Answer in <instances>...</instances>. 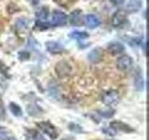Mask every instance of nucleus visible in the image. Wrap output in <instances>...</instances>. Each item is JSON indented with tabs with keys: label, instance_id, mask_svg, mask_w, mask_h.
<instances>
[{
	"label": "nucleus",
	"instance_id": "f257e3e1",
	"mask_svg": "<svg viewBox=\"0 0 149 140\" xmlns=\"http://www.w3.org/2000/svg\"><path fill=\"white\" fill-rule=\"evenodd\" d=\"M101 99L104 104L106 106H116L118 105V103L119 102L120 96H119V92L116 90H109L106 91L102 94Z\"/></svg>",
	"mask_w": 149,
	"mask_h": 140
},
{
	"label": "nucleus",
	"instance_id": "f03ea898",
	"mask_svg": "<svg viewBox=\"0 0 149 140\" xmlns=\"http://www.w3.org/2000/svg\"><path fill=\"white\" fill-rule=\"evenodd\" d=\"M49 26L57 27V26H63L67 23V16L63 11L60 9H54L51 16V21L49 22Z\"/></svg>",
	"mask_w": 149,
	"mask_h": 140
},
{
	"label": "nucleus",
	"instance_id": "7ed1b4c3",
	"mask_svg": "<svg viewBox=\"0 0 149 140\" xmlns=\"http://www.w3.org/2000/svg\"><path fill=\"white\" fill-rule=\"evenodd\" d=\"M55 72L60 78H67L69 75L72 73V66L67 61L62 60L56 64Z\"/></svg>",
	"mask_w": 149,
	"mask_h": 140
},
{
	"label": "nucleus",
	"instance_id": "20e7f679",
	"mask_svg": "<svg viewBox=\"0 0 149 140\" xmlns=\"http://www.w3.org/2000/svg\"><path fill=\"white\" fill-rule=\"evenodd\" d=\"M133 65V61L132 57L129 55H123L119 57L116 61V66L120 70V71H129V70L132 69Z\"/></svg>",
	"mask_w": 149,
	"mask_h": 140
},
{
	"label": "nucleus",
	"instance_id": "39448f33",
	"mask_svg": "<svg viewBox=\"0 0 149 140\" xmlns=\"http://www.w3.org/2000/svg\"><path fill=\"white\" fill-rule=\"evenodd\" d=\"M126 21H127V12L124 9H118L112 16L111 23L114 27H119L124 24Z\"/></svg>",
	"mask_w": 149,
	"mask_h": 140
},
{
	"label": "nucleus",
	"instance_id": "423d86ee",
	"mask_svg": "<svg viewBox=\"0 0 149 140\" xmlns=\"http://www.w3.org/2000/svg\"><path fill=\"white\" fill-rule=\"evenodd\" d=\"M37 125H38V127L43 131L46 134H48L50 138L55 139L57 137V135H58L57 131H56L55 127L52 124H50L49 123H47V121H41V123H37Z\"/></svg>",
	"mask_w": 149,
	"mask_h": 140
},
{
	"label": "nucleus",
	"instance_id": "0eeeda50",
	"mask_svg": "<svg viewBox=\"0 0 149 140\" xmlns=\"http://www.w3.org/2000/svg\"><path fill=\"white\" fill-rule=\"evenodd\" d=\"M70 24L73 26H80L82 25V10L81 9H74V11L71 12L69 17Z\"/></svg>",
	"mask_w": 149,
	"mask_h": 140
},
{
	"label": "nucleus",
	"instance_id": "6e6552de",
	"mask_svg": "<svg viewBox=\"0 0 149 140\" xmlns=\"http://www.w3.org/2000/svg\"><path fill=\"white\" fill-rule=\"evenodd\" d=\"M84 22H85V25L91 29H94V28L100 26L101 24V21L100 19L98 18L94 14H88L84 18Z\"/></svg>",
	"mask_w": 149,
	"mask_h": 140
},
{
	"label": "nucleus",
	"instance_id": "1a4fd4ad",
	"mask_svg": "<svg viewBox=\"0 0 149 140\" xmlns=\"http://www.w3.org/2000/svg\"><path fill=\"white\" fill-rule=\"evenodd\" d=\"M46 48L50 53L57 54L61 53L64 50V47L57 41H48L46 42Z\"/></svg>",
	"mask_w": 149,
	"mask_h": 140
},
{
	"label": "nucleus",
	"instance_id": "9d476101",
	"mask_svg": "<svg viewBox=\"0 0 149 140\" xmlns=\"http://www.w3.org/2000/svg\"><path fill=\"white\" fill-rule=\"evenodd\" d=\"M107 50L108 52L111 53L112 55H116L119 53H122L125 50V47L122 43H119V42H110V43L107 45Z\"/></svg>",
	"mask_w": 149,
	"mask_h": 140
},
{
	"label": "nucleus",
	"instance_id": "9b49d317",
	"mask_svg": "<svg viewBox=\"0 0 149 140\" xmlns=\"http://www.w3.org/2000/svg\"><path fill=\"white\" fill-rule=\"evenodd\" d=\"M142 6H143L142 0H130L124 10L127 13H134L139 11L142 8Z\"/></svg>",
	"mask_w": 149,
	"mask_h": 140
},
{
	"label": "nucleus",
	"instance_id": "f8f14e48",
	"mask_svg": "<svg viewBox=\"0 0 149 140\" xmlns=\"http://www.w3.org/2000/svg\"><path fill=\"white\" fill-rule=\"evenodd\" d=\"M102 52L101 49L96 48L90 51V53L88 54V59L90 62L96 64V63H99L102 60Z\"/></svg>",
	"mask_w": 149,
	"mask_h": 140
},
{
	"label": "nucleus",
	"instance_id": "ddd939ff",
	"mask_svg": "<svg viewBox=\"0 0 149 140\" xmlns=\"http://www.w3.org/2000/svg\"><path fill=\"white\" fill-rule=\"evenodd\" d=\"M111 128H115L116 130H119L121 132H125V133H130L132 132L133 129L132 127H130L128 124L123 123L122 121H118V120H114L110 123Z\"/></svg>",
	"mask_w": 149,
	"mask_h": 140
},
{
	"label": "nucleus",
	"instance_id": "4468645a",
	"mask_svg": "<svg viewBox=\"0 0 149 140\" xmlns=\"http://www.w3.org/2000/svg\"><path fill=\"white\" fill-rule=\"evenodd\" d=\"M36 18L37 21H41V22H47L49 15V10L48 7H41L37 9L36 11Z\"/></svg>",
	"mask_w": 149,
	"mask_h": 140
},
{
	"label": "nucleus",
	"instance_id": "2eb2a0df",
	"mask_svg": "<svg viewBox=\"0 0 149 140\" xmlns=\"http://www.w3.org/2000/svg\"><path fill=\"white\" fill-rule=\"evenodd\" d=\"M69 36L76 40H84L88 38V37L90 36V35H88L87 32H84V31H73L72 33L69 34Z\"/></svg>",
	"mask_w": 149,
	"mask_h": 140
},
{
	"label": "nucleus",
	"instance_id": "dca6fc26",
	"mask_svg": "<svg viewBox=\"0 0 149 140\" xmlns=\"http://www.w3.org/2000/svg\"><path fill=\"white\" fill-rule=\"evenodd\" d=\"M134 86L136 88V90L138 91L143 90V78L140 70H138L134 76Z\"/></svg>",
	"mask_w": 149,
	"mask_h": 140
},
{
	"label": "nucleus",
	"instance_id": "f3484780",
	"mask_svg": "<svg viewBox=\"0 0 149 140\" xmlns=\"http://www.w3.org/2000/svg\"><path fill=\"white\" fill-rule=\"evenodd\" d=\"M9 110H10L11 113L16 117H21L22 115V111L20 106L13 102H11L10 104H9Z\"/></svg>",
	"mask_w": 149,
	"mask_h": 140
},
{
	"label": "nucleus",
	"instance_id": "a211bd4d",
	"mask_svg": "<svg viewBox=\"0 0 149 140\" xmlns=\"http://www.w3.org/2000/svg\"><path fill=\"white\" fill-rule=\"evenodd\" d=\"M27 24H28V22H27V19L25 18H19L16 22V26L19 29H25L27 27Z\"/></svg>",
	"mask_w": 149,
	"mask_h": 140
},
{
	"label": "nucleus",
	"instance_id": "6ab92c4d",
	"mask_svg": "<svg viewBox=\"0 0 149 140\" xmlns=\"http://www.w3.org/2000/svg\"><path fill=\"white\" fill-rule=\"evenodd\" d=\"M69 130H71L72 132H74V133H81L83 129L79 126L78 124H76V123H70L69 126H68Z\"/></svg>",
	"mask_w": 149,
	"mask_h": 140
},
{
	"label": "nucleus",
	"instance_id": "aec40b11",
	"mask_svg": "<svg viewBox=\"0 0 149 140\" xmlns=\"http://www.w3.org/2000/svg\"><path fill=\"white\" fill-rule=\"evenodd\" d=\"M19 58H20V60H27L30 58V53L28 52L27 50H22V51H20L19 52Z\"/></svg>",
	"mask_w": 149,
	"mask_h": 140
},
{
	"label": "nucleus",
	"instance_id": "412c9836",
	"mask_svg": "<svg viewBox=\"0 0 149 140\" xmlns=\"http://www.w3.org/2000/svg\"><path fill=\"white\" fill-rule=\"evenodd\" d=\"M101 114H102V116H104L105 118H109V117L113 116L114 111H111V110H109V109H107V110H105V111L101 112Z\"/></svg>",
	"mask_w": 149,
	"mask_h": 140
},
{
	"label": "nucleus",
	"instance_id": "4be33fe9",
	"mask_svg": "<svg viewBox=\"0 0 149 140\" xmlns=\"http://www.w3.org/2000/svg\"><path fill=\"white\" fill-rule=\"evenodd\" d=\"M125 0H110V2L112 4H114L115 6H121L124 3Z\"/></svg>",
	"mask_w": 149,
	"mask_h": 140
},
{
	"label": "nucleus",
	"instance_id": "5701e85b",
	"mask_svg": "<svg viewBox=\"0 0 149 140\" xmlns=\"http://www.w3.org/2000/svg\"><path fill=\"white\" fill-rule=\"evenodd\" d=\"M31 2H32L33 4H34V5H36L37 3L39 2V0H31Z\"/></svg>",
	"mask_w": 149,
	"mask_h": 140
}]
</instances>
